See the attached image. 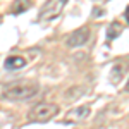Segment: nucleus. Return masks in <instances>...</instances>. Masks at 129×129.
Returning <instances> with one entry per match:
<instances>
[{
	"mask_svg": "<svg viewBox=\"0 0 129 129\" xmlns=\"http://www.w3.org/2000/svg\"><path fill=\"white\" fill-rule=\"evenodd\" d=\"M40 91L38 83H29V81H19L9 84L4 89V98L10 100V102H21V100H29L33 96H36Z\"/></svg>",
	"mask_w": 129,
	"mask_h": 129,
	"instance_id": "f257e3e1",
	"label": "nucleus"
},
{
	"mask_svg": "<svg viewBox=\"0 0 129 129\" xmlns=\"http://www.w3.org/2000/svg\"><path fill=\"white\" fill-rule=\"evenodd\" d=\"M59 114V107L53 103H36L28 112L29 122H48Z\"/></svg>",
	"mask_w": 129,
	"mask_h": 129,
	"instance_id": "f03ea898",
	"label": "nucleus"
},
{
	"mask_svg": "<svg viewBox=\"0 0 129 129\" xmlns=\"http://www.w3.org/2000/svg\"><path fill=\"white\" fill-rule=\"evenodd\" d=\"M66 4H67V0H47L45 5L40 10V19L50 21V19H53V17H57L62 12V9L66 7Z\"/></svg>",
	"mask_w": 129,
	"mask_h": 129,
	"instance_id": "7ed1b4c3",
	"label": "nucleus"
},
{
	"mask_svg": "<svg viewBox=\"0 0 129 129\" xmlns=\"http://www.w3.org/2000/svg\"><path fill=\"white\" fill-rule=\"evenodd\" d=\"M89 38V29L88 28H79V29L72 31L69 36L66 38V43H67V47L71 48H76V47H83Z\"/></svg>",
	"mask_w": 129,
	"mask_h": 129,
	"instance_id": "20e7f679",
	"label": "nucleus"
},
{
	"mask_svg": "<svg viewBox=\"0 0 129 129\" xmlns=\"http://www.w3.org/2000/svg\"><path fill=\"white\" fill-rule=\"evenodd\" d=\"M89 115V107L88 105H83V107H76V109L69 110L64 117V122H69V124H79Z\"/></svg>",
	"mask_w": 129,
	"mask_h": 129,
	"instance_id": "39448f33",
	"label": "nucleus"
},
{
	"mask_svg": "<svg viewBox=\"0 0 129 129\" xmlns=\"http://www.w3.org/2000/svg\"><path fill=\"white\" fill-rule=\"evenodd\" d=\"M4 66H5L7 71H17V69L26 66V59L24 57H19V55H12V57H7L5 59Z\"/></svg>",
	"mask_w": 129,
	"mask_h": 129,
	"instance_id": "423d86ee",
	"label": "nucleus"
},
{
	"mask_svg": "<svg viewBox=\"0 0 129 129\" xmlns=\"http://www.w3.org/2000/svg\"><path fill=\"white\" fill-rule=\"evenodd\" d=\"M31 7V2L29 0H14V5H12V14H22L24 10H28Z\"/></svg>",
	"mask_w": 129,
	"mask_h": 129,
	"instance_id": "0eeeda50",
	"label": "nucleus"
},
{
	"mask_svg": "<svg viewBox=\"0 0 129 129\" xmlns=\"http://www.w3.org/2000/svg\"><path fill=\"white\" fill-rule=\"evenodd\" d=\"M120 33H122V26H120L119 22H112V24L109 26V31H107V40L109 41L115 40Z\"/></svg>",
	"mask_w": 129,
	"mask_h": 129,
	"instance_id": "6e6552de",
	"label": "nucleus"
},
{
	"mask_svg": "<svg viewBox=\"0 0 129 129\" xmlns=\"http://www.w3.org/2000/svg\"><path fill=\"white\" fill-rule=\"evenodd\" d=\"M126 19L129 21V7H127V9H126Z\"/></svg>",
	"mask_w": 129,
	"mask_h": 129,
	"instance_id": "1a4fd4ad",
	"label": "nucleus"
},
{
	"mask_svg": "<svg viewBox=\"0 0 129 129\" xmlns=\"http://www.w3.org/2000/svg\"><path fill=\"white\" fill-rule=\"evenodd\" d=\"M126 91H129V79H127V83H126Z\"/></svg>",
	"mask_w": 129,
	"mask_h": 129,
	"instance_id": "9d476101",
	"label": "nucleus"
}]
</instances>
